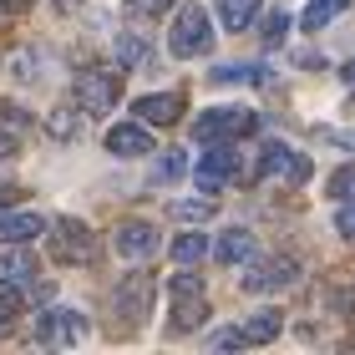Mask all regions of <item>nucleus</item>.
I'll return each instance as SVG.
<instances>
[{"mask_svg":"<svg viewBox=\"0 0 355 355\" xmlns=\"http://www.w3.org/2000/svg\"><path fill=\"white\" fill-rule=\"evenodd\" d=\"M214 46V26H208V10L203 6H183L178 21L168 31V51L173 56H203Z\"/></svg>","mask_w":355,"mask_h":355,"instance_id":"3","label":"nucleus"},{"mask_svg":"<svg viewBox=\"0 0 355 355\" xmlns=\"http://www.w3.org/2000/svg\"><path fill=\"white\" fill-rule=\"evenodd\" d=\"M335 229H340L345 239H355V203H345L340 214H335Z\"/></svg>","mask_w":355,"mask_h":355,"instance_id":"30","label":"nucleus"},{"mask_svg":"<svg viewBox=\"0 0 355 355\" xmlns=\"http://www.w3.org/2000/svg\"><path fill=\"white\" fill-rule=\"evenodd\" d=\"M254 127H259V112H249V107H214V112H203V117L193 122V137L198 142H234V137H249Z\"/></svg>","mask_w":355,"mask_h":355,"instance_id":"2","label":"nucleus"},{"mask_svg":"<svg viewBox=\"0 0 355 355\" xmlns=\"http://www.w3.org/2000/svg\"><path fill=\"white\" fill-rule=\"evenodd\" d=\"M0 6H6V10H26L31 0H0Z\"/></svg>","mask_w":355,"mask_h":355,"instance_id":"37","label":"nucleus"},{"mask_svg":"<svg viewBox=\"0 0 355 355\" xmlns=\"http://www.w3.org/2000/svg\"><path fill=\"white\" fill-rule=\"evenodd\" d=\"M183 173V153H168L163 163H157V178H178Z\"/></svg>","mask_w":355,"mask_h":355,"instance_id":"32","label":"nucleus"},{"mask_svg":"<svg viewBox=\"0 0 355 355\" xmlns=\"http://www.w3.org/2000/svg\"><path fill=\"white\" fill-rule=\"evenodd\" d=\"M153 295H157V279L148 269H137V274H122V284H117V295H112V310H117V325H142V320L153 315Z\"/></svg>","mask_w":355,"mask_h":355,"instance_id":"1","label":"nucleus"},{"mask_svg":"<svg viewBox=\"0 0 355 355\" xmlns=\"http://www.w3.org/2000/svg\"><path fill=\"white\" fill-rule=\"evenodd\" d=\"M345 6H350V0H310V6H304V15H300V26H304V31H325Z\"/></svg>","mask_w":355,"mask_h":355,"instance_id":"20","label":"nucleus"},{"mask_svg":"<svg viewBox=\"0 0 355 355\" xmlns=\"http://www.w3.org/2000/svg\"><path fill=\"white\" fill-rule=\"evenodd\" d=\"M330 193H335V198H355V168H340V173H335V178H330Z\"/></svg>","mask_w":355,"mask_h":355,"instance_id":"29","label":"nucleus"},{"mask_svg":"<svg viewBox=\"0 0 355 355\" xmlns=\"http://www.w3.org/2000/svg\"><path fill=\"white\" fill-rule=\"evenodd\" d=\"M254 15H259V0H218V21H223V31H249Z\"/></svg>","mask_w":355,"mask_h":355,"instance_id":"19","label":"nucleus"},{"mask_svg":"<svg viewBox=\"0 0 355 355\" xmlns=\"http://www.w3.org/2000/svg\"><path fill=\"white\" fill-rule=\"evenodd\" d=\"M132 112L142 122H153V127H173L178 112H183V96H178V92H157V96H142Z\"/></svg>","mask_w":355,"mask_h":355,"instance_id":"12","label":"nucleus"},{"mask_svg":"<svg viewBox=\"0 0 355 355\" xmlns=\"http://www.w3.org/2000/svg\"><path fill=\"white\" fill-rule=\"evenodd\" d=\"M0 157H15V137H0Z\"/></svg>","mask_w":355,"mask_h":355,"instance_id":"36","label":"nucleus"},{"mask_svg":"<svg viewBox=\"0 0 355 355\" xmlns=\"http://www.w3.org/2000/svg\"><path fill=\"white\" fill-rule=\"evenodd\" d=\"M234 345H244V330H218L214 335V350H234Z\"/></svg>","mask_w":355,"mask_h":355,"instance_id":"31","label":"nucleus"},{"mask_svg":"<svg viewBox=\"0 0 355 355\" xmlns=\"http://www.w3.org/2000/svg\"><path fill=\"white\" fill-rule=\"evenodd\" d=\"M0 67H6V76H10V82H36V76H41V56L31 51V46H10Z\"/></svg>","mask_w":355,"mask_h":355,"instance_id":"18","label":"nucleus"},{"mask_svg":"<svg viewBox=\"0 0 355 355\" xmlns=\"http://www.w3.org/2000/svg\"><path fill=\"white\" fill-rule=\"evenodd\" d=\"M208 320V300L203 295H188V300H173V335H188V330H198Z\"/></svg>","mask_w":355,"mask_h":355,"instance_id":"15","label":"nucleus"},{"mask_svg":"<svg viewBox=\"0 0 355 355\" xmlns=\"http://www.w3.org/2000/svg\"><path fill=\"white\" fill-rule=\"evenodd\" d=\"M214 254H218V264H249V259H254V234H249V229H229V234H218Z\"/></svg>","mask_w":355,"mask_h":355,"instance_id":"13","label":"nucleus"},{"mask_svg":"<svg viewBox=\"0 0 355 355\" xmlns=\"http://www.w3.org/2000/svg\"><path fill=\"white\" fill-rule=\"evenodd\" d=\"M148 56H153V51H148V41H142V36H132V31H122V36H117V61H122L127 71L142 67Z\"/></svg>","mask_w":355,"mask_h":355,"instance_id":"23","label":"nucleus"},{"mask_svg":"<svg viewBox=\"0 0 355 355\" xmlns=\"http://www.w3.org/2000/svg\"><path fill=\"white\" fill-rule=\"evenodd\" d=\"M198 259H208V239L203 234H178L173 239V264H198Z\"/></svg>","mask_w":355,"mask_h":355,"instance_id":"22","label":"nucleus"},{"mask_svg":"<svg viewBox=\"0 0 355 355\" xmlns=\"http://www.w3.org/2000/svg\"><path fill=\"white\" fill-rule=\"evenodd\" d=\"M214 82H264V71L259 67H218Z\"/></svg>","mask_w":355,"mask_h":355,"instance_id":"26","label":"nucleus"},{"mask_svg":"<svg viewBox=\"0 0 355 355\" xmlns=\"http://www.w3.org/2000/svg\"><path fill=\"white\" fill-rule=\"evenodd\" d=\"M87 335V320L76 315V310H46V315H36V340L41 345H76Z\"/></svg>","mask_w":355,"mask_h":355,"instance_id":"7","label":"nucleus"},{"mask_svg":"<svg viewBox=\"0 0 355 355\" xmlns=\"http://www.w3.org/2000/svg\"><path fill=\"white\" fill-rule=\"evenodd\" d=\"M46 132H51L56 142H71L76 132H82V112H71V107H56V112H46Z\"/></svg>","mask_w":355,"mask_h":355,"instance_id":"21","label":"nucleus"},{"mask_svg":"<svg viewBox=\"0 0 355 355\" xmlns=\"http://www.w3.org/2000/svg\"><path fill=\"white\" fill-rule=\"evenodd\" d=\"M51 254L61 264H92L96 259V234L82 218H56L51 223Z\"/></svg>","mask_w":355,"mask_h":355,"instance_id":"4","label":"nucleus"},{"mask_svg":"<svg viewBox=\"0 0 355 355\" xmlns=\"http://www.w3.org/2000/svg\"><path fill=\"white\" fill-rule=\"evenodd\" d=\"M36 234H46L36 214H0V244H31Z\"/></svg>","mask_w":355,"mask_h":355,"instance_id":"14","label":"nucleus"},{"mask_svg":"<svg viewBox=\"0 0 355 355\" xmlns=\"http://www.w3.org/2000/svg\"><path fill=\"white\" fill-rule=\"evenodd\" d=\"M0 112H6V122H10V127H26V122H31V117H26V107H15V102H6Z\"/></svg>","mask_w":355,"mask_h":355,"instance_id":"33","label":"nucleus"},{"mask_svg":"<svg viewBox=\"0 0 355 355\" xmlns=\"http://www.w3.org/2000/svg\"><path fill=\"white\" fill-rule=\"evenodd\" d=\"M193 178H198V188H203V193H218L223 183H229V178H234V153H229V142H214V148L198 157Z\"/></svg>","mask_w":355,"mask_h":355,"instance_id":"9","label":"nucleus"},{"mask_svg":"<svg viewBox=\"0 0 355 355\" xmlns=\"http://www.w3.org/2000/svg\"><path fill=\"white\" fill-rule=\"evenodd\" d=\"M259 178H284V183H310V157L284 148V142H269V148L259 153Z\"/></svg>","mask_w":355,"mask_h":355,"instance_id":"6","label":"nucleus"},{"mask_svg":"<svg viewBox=\"0 0 355 355\" xmlns=\"http://www.w3.org/2000/svg\"><path fill=\"white\" fill-rule=\"evenodd\" d=\"M107 148L117 157H142V153H153V137H148V127H142V122H117L107 132Z\"/></svg>","mask_w":355,"mask_h":355,"instance_id":"11","label":"nucleus"},{"mask_svg":"<svg viewBox=\"0 0 355 355\" xmlns=\"http://www.w3.org/2000/svg\"><path fill=\"white\" fill-rule=\"evenodd\" d=\"M157 229L153 223H142V218H127V223H117V234H112V249L122 254V259H148V254H157Z\"/></svg>","mask_w":355,"mask_h":355,"instance_id":"8","label":"nucleus"},{"mask_svg":"<svg viewBox=\"0 0 355 355\" xmlns=\"http://www.w3.org/2000/svg\"><path fill=\"white\" fill-rule=\"evenodd\" d=\"M21 315V284H0V320Z\"/></svg>","mask_w":355,"mask_h":355,"instance_id":"27","label":"nucleus"},{"mask_svg":"<svg viewBox=\"0 0 355 355\" xmlns=\"http://www.w3.org/2000/svg\"><path fill=\"white\" fill-rule=\"evenodd\" d=\"M15 198H21V188H0V214H6V208H10Z\"/></svg>","mask_w":355,"mask_h":355,"instance_id":"34","label":"nucleus"},{"mask_svg":"<svg viewBox=\"0 0 355 355\" xmlns=\"http://www.w3.org/2000/svg\"><path fill=\"white\" fill-rule=\"evenodd\" d=\"M345 82H355V61H350V67H345Z\"/></svg>","mask_w":355,"mask_h":355,"instance_id":"38","label":"nucleus"},{"mask_svg":"<svg viewBox=\"0 0 355 355\" xmlns=\"http://www.w3.org/2000/svg\"><path fill=\"white\" fill-rule=\"evenodd\" d=\"M239 330H244V345H269L274 335L284 330V315H279V310H259L254 320H244Z\"/></svg>","mask_w":355,"mask_h":355,"instance_id":"17","label":"nucleus"},{"mask_svg":"<svg viewBox=\"0 0 355 355\" xmlns=\"http://www.w3.org/2000/svg\"><path fill=\"white\" fill-rule=\"evenodd\" d=\"M178 0H127V15H142V21H157V15H168Z\"/></svg>","mask_w":355,"mask_h":355,"instance_id":"25","label":"nucleus"},{"mask_svg":"<svg viewBox=\"0 0 355 355\" xmlns=\"http://www.w3.org/2000/svg\"><path fill=\"white\" fill-rule=\"evenodd\" d=\"M295 279H300V264L295 259H269L254 274H244V289H249V295H274V289H289Z\"/></svg>","mask_w":355,"mask_h":355,"instance_id":"10","label":"nucleus"},{"mask_svg":"<svg viewBox=\"0 0 355 355\" xmlns=\"http://www.w3.org/2000/svg\"><path fill=\"white\" fill-rule=\"evenodd\" d=\"M31 274H36V259H31V249L10 244L6 254H0V284H26Z\"/></svg>","mask_w":355,"mask_h":355,"instance_id":"16","label":"nucleus"},{"mask_svg":"<svg viewBox=\"0 0 355 355\" xmlns=\"http://www.w3.org/2000/svg\"><path fill=\"white\" fill-rule=\"evenodd\" d=\"M51 6H56L61 15H76V10H82V0H51Z\"/></svg>","mask_w":355,"mask_h":355,"instance_id":"35","label":"nucleus"},{"mask_svg":"<svg viewBox=\"0 0 355 355\" xmlns=\"http://www.w3.org/2000/svg\"><path fill=\"white\" fill-rule=\"evenodd\" d=\"M168 214L178 223H203V218H214V198H183V203H173Z\"/></svg>","mask_w":355,"mask_h":355,"instance_id":"24","label":"nucleus"},{"mask_svg":"<svg viewBox=\"0 0 355 355\" xmlns=\"http://www.w3.org/2000/svg\"><path fill=\"white\" fill-rule=\"evenodd\" d=\"M284 31H289V15H284V10H274L269 21H264V41H269V46H279V41H284Z\"/></svg>","mask_w":355,"mask_h":355,"instance_id":"28","label":"nucleus"},{"mask_svg":"<svg viewBox=\"0 0 355 355\" xmlns=\"http://www.w3.org/2000/svg\"><path fill=\"white\" fill-rule=\"evenodd\" d=\"M6 325H10V320H0V330H6Z\"/></svg>","mask_w":355,"mask_h":355,"instance_id":"39","label":"nucleus"},{"mask_svg":"<svg viewBox=\"0 0 355 355\" xmlns=\"http://www.w3.org/2000/svg\"><path fill=\"white\" fill-rule=\"evenodd\" d=\"M117 92H122V82H117V71H107V67H87L82 76H76V102H82L87 117L112 112L117 107Z\"/></svg>","mask_w":355,"mask_h":355,"instance_id":"5","label":"nucleus"}]
</instances>
